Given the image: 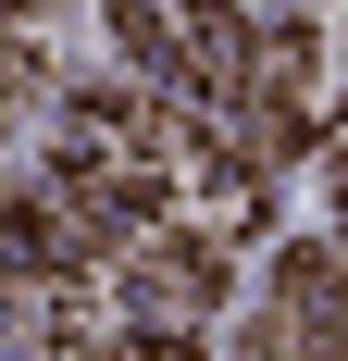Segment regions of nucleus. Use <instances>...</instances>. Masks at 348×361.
Here are the masks:
<instances>
[{
	"label": "nucleus",
	"instance_id": "f257e3e1",
	"mask_svg": "<svg viewBox=\"0 0 348 361\" xmlns=\"http://www.w3.org/2000/svg\"><path fill=\"white\" fill-rule=\"evenodd\" d=\"M211 299H224V250H174V237L137 250V312H149V324H187V336H199Z\"/></svg>",
	"mask_w": 348,
	"mask_h": 361
},
{
	"label": "nucleus",
	"instance_id": "f03ea898",
	"mask_svg": "<svg viewBox=\"0 0 348 361\" xmlns=\"http://www.w3.org/2000/svg\"><path fill=\"white\" fill-rule=\"evenodd\" d=\"M299 349H311V336L286 324V312H274V324H261V336H249V361H299Z\"/></svg>",
	"mask_w": 348,
	"mask_h": 361
}]
</instances>
